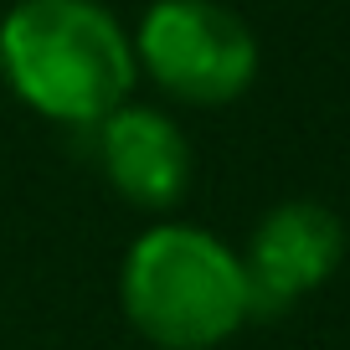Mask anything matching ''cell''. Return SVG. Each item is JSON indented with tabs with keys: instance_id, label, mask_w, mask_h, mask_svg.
Here are the masks:
<instances>
[{
	"instance_id": "obj_4",
	"label": "cell",
	"mask_w": 350,
	"mask_h": 350,
	"mask_svg": "<svg viewBox=\"0 0 350 350\" xmlns=\"http://www.w3.org/2000/svg\"><path fill=\"white\" fill-rule=\"evenodd\" d=\"M345 258V227L319 201H284L258 221L242 258L247 314H278L319 288Z\"/></svg>"
},
{
	"instance_id": "obj_5",
	"label": "cell",
	"mask_w": 350,
	"mask_h": 350,
	"mask_svg": "<svg viewBox=\"0 0 350 350\" xmlns=\"http://www.w3.org/2000/svg\"><path fill=\"white\" fill-rule=\"evenodd\" d=\"M98 154H103V175L113 180V191L129 206H144V211L175 206L191 180V144L180 134V124L160 109L119 103L98 124Z\"/></svg>"
},
{
	"instance_id": "obj_2",
	"label": "cell",
	"mask_w": 350,
	"mask_h": 350,
	"mask_svg": "<svg viewBox=\"0 0 350 350\" xmlns=\"http://www.w3.org/2000/svg\"><path fill=\"white\" fill-rule=\"evenodd\" d=\"M124 314L165 350L221 345L247 319L242 258L201 227H154L124 258Z\"/></svg>"
},
{
	"instance_id": "obj_1",
	"label": "cell",
	"mask_w": 350,
	"mask_h": 350,
	"mask_svg": "<svg viewBox=\"0 0 350 350\" xmlns=\"http://www.w3.org/2000/svg\"><path fill=\"white\" fill-rule=\"evenodd\" d=\"M134 42L98 0H21L0 21V72L57 124H103L134 88Z\"/></svg>"
},
{
	"instance_id": "obj_3",
	"label": "cell",
	"mask_w": 350,
	"mask_h": 350,
	"mask_svg": "<svg viewBox=\"0 0 350 350\" xmlns=\"http://www.w3.org/2000/svg\"><path fill=\"white\" fill-rule=\"evenodd\" d=\"M134 62L180 103H232L258 77L247 21L217 0H154L134 36Z\"/></svg>"
}]
</instances>
